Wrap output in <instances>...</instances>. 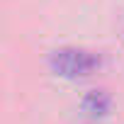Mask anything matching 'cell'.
<instances>
[{
  "label": "cell",
  "mask_w": 124,
  "mask_h": 124,
  "mask_svg": "<svg viewBox=\"0 0 124 124\" xmlns=\"http://www.w3.org/2000/svg\"><path fill=\"white\" fill-rule=\"evenodd\" d=\"M80 105H83V109H85L88 114H93V117H102V114L109 112L112 100H109V95H107L105 90H90V93L83 97Z\"/></svg>",
  "instance_id": "7a4b0ae2"
},
{
  "label": "cell",
  "mask_w": 124,
  "mask_h": 124,
  "mask_svg": "<svg viewBox=\"0 0 124 124\" xmlns=\"http://www.w3.org/2000/svg\"><path fill=\"white\" fill-rule=\"evenodd\" d=\"M100 56L93 54V51H85V49H73V46H66V49H58L49 56V68L61 76V78H83V76H90L100 68Z\"/></svg>",
  "instance_id": "6da1fadb"
}]
</instances>
